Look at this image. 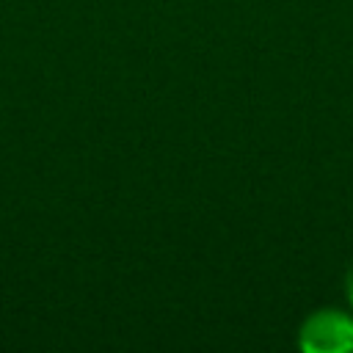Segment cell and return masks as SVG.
I'll list each match as a JSON object with an SVG mask.
<instances>
[{
    "instance_id": "6da1fadb",
    "label": "cell",
    "mask_w": 353,
    "mask_h": 353,
    "mask_svg": "<svg viewBox=\"0 0 353 353\" xmlns=\"http://www.w3.org/2000/svg\"><path fill=\"white\" fill-rule=\"evenodd\" d=\"M298 345L306 353H347L353 350V320L336 309H320L301 325Z\"/></svg>"
},
{
    "instance_id": "7a4b0ae2",
    "label": "cell",
    "mask_w": 353,
    "mask_h": 353,
    "mask_svg": "<svg viewBox=\"0 0 353 353\" xmlns=\"http://www.w3.org/2000/svg\"><path fill=\"white\" fill-rule=\"evenodd\" d=\"M345 287H347V298H350V303H353V268H350L347 276H345Z\"/></svg>"
}]
</instances>
